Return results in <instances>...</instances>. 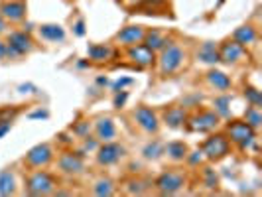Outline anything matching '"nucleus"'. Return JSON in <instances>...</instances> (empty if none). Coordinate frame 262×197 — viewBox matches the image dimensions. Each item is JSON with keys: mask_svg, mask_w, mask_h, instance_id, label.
<instances>
[{"mask_svg": "<svg viewBox=\"0 0 262 197\" xmlns=\"http://www.w3.org/2000/svg\"><path fill=\"white\" fill-rule=\"evenodd\" d=\"M128 57L138 67H150L154 65V61H156V52H152L144 43H136V46L128 48Z\"/></svg>", "mask_w": 262, "mask_h": 197, "instance_id": "14", "label": "nucleus"}, {"mask_svg": "<svg viewBox=\"0 0 262 197\" xmlns=\"http://www.w3.org/2000/svg\"><path fill=\"white\" fill-rule=\"evenodd\" d=\"M134 83V79H130V77H120V79H117L115 83H113V89L115 91H122L124 87H128V85H132Z\"/></svg>", "mask_w": 262, "mask_h": 197, "instance_id": "36", "label": "nucleus"}, {"mask_svg": "<svg viewBox=\"0 0 262 197\" xmlns=\"http://www.w3.org/2000/svg\"><path fill=\"white\" fill-rule=\"evenodd\" d=\"M55 191V178L50 171L38 170L30 173L26 180L28 195H52Z\"/></svg>", "mask_w": 262, "mask_h": 197, "instance_id": "4", "label": "nucleus"}, {"mask_svg": "<svg viewBox=\"0 0 262 197\" xmlns=\"http://www.w3.org/2000/svg\"><path fill=\"white\" fill-rule=\"evenodd\" d=\"M245 97H247L249 105H254V106L262 105V95L256 87H247V89H245Z\"/></svg>", "mask_w": 262, "mask_h": 197, "instance_id": "32", "label": "nucleus"}, {"mask_svg": "<svg viewBox=\"0 0 262 197\" xmlns=\"http://www.w3.org/2000/svg\"><path fill=\"white\" fill-rule=\"evenodd\" d=\"M18 89H20V93H34L36 91V87H34V85H30V83H28V85H20Z\"/></svg>", "mask_w": 262, "mask_h": 197, "instance_id": "42", "label": "nucleus"}, {"mask_svg": "<svg viewBox=\"0 0 262 197\" xmlns=\"http://www.w3.org/2000/svg\"><path fill=\"white\" fill-rule=\"evenodd\" d=\"M113 53H115V50H113L111 46H106V43H91V46L87 48V55H89V59L97 61V63L108 61V59L113 57Z\"/></svg>", "mask_w": 262, "mask_h": 197, "instance_id": "21", "label": "nucleus"}, {"mask_svg": "<svg viewBox=\"0 0 262 197\" xmlns=\"http://www.w3.org/2000/svg\"><path fill=\"white\" fill-rule=\"evenodd\" d=\"M185 122H187V128L191 132H211L217 128L219 117L215 111H199L191 118H187Z\"/></svg>", "mask_w": 262, "mask_h": 197, "instance_id": "7", "label": "nucleus"}, {"mask_svg": "<svg viewBox=\"0 0 262 197\" xmlns=\"http://www.w3.org/2000/svg\"><path fill=\"white\" fill-rule=\"evenodd\" d=\"M0 59H16V55L6 41H0Z\"/></svg>", "mask_w": 262, "mask_h": 197, "instance_id": "35", "label": "nucleus"}, {"mask_svg": "<svg viewBox=\"0 0 262 197\" xmlns=\"http://www.w3.org/2000/svg\"><path fill=\"white\" fill-rule=\"evenodd\" d=\"M132 117H134V122H136L144 132H148V134H156V132L160 130V118H158V115L150 106L140 105L134 111Z\"/></svg>", "mask_w": 262, "mask_h": 197, "instance_id": "10", "label": "nucleus"}, {"mask_svg": "<svg viewBox=\"0 0 262 197\" xmlns=\"http://www.w3.org/2000/svg\"><path fill=\"white\" fill-rule=\"evenodd\" d=\"M197 59L205 65H215L219 63V48L215 41H203L197 50Z\"/></svg>", "mask_w": 262, "mask_h": 197, "instance_id": "17", "label": "nucleus"}, {"mask_svg": "<svg viewBox=\"0 0 262 197\" xmlns=\"http://www.w3.org/2000/svg\"><path fill=\"white\" fill-rule=\"evenodd\" d=\"M142 43L148 46L152 52H160L166 43H168V38L160 32V30H150V32H146L144 34V39H142Z\"/></svg>", "mask_w": 262, "mask_h": 197, "instance_id": "24", "label": "nucleus"}, {"mask_svg": "<svg viewBox=\"0 0 262 197\" xmlns=\"http://www.w3.org/2000/svg\"><path fill=\"white\" fill-rule=\"evenodd\" d=\"M187 120V113H185L184 106H170L164 111V122L170 126V128H182Z\"/></svg>", "mask_w": 262, "mask_h": 197, "instance_id": "18", "label": "nucleus"}, {"mask_svg": "<svg viewBox=\"0 0 262 197\" xmlns=\"http://www.w3.org/2000/svg\"><path fill=\"white\" fill-rule=\"evenodd\" d=\"M187 144L182 140H171L168 144H164V154L170 158L171 162H184L187 156Z\"/></svg>", "mask_w": 262, "mask_h": 197, "instance_id": "20", "label": "nucleus"}, {"mask_svg": "<svg viewBox=\"0 0 262 197\" xmlns=\"http://www.w3.org/2000/svg\"><path fill=\"white\" fill-rule=\"evenodd\" d=\"M203 184L207 185L209 189H217L219 187V176L215 173V170H211V168L203 170Z\"/></svg>", "mask_w": 262, "mask_h": 197, "instance_id": "31", "label": "nucleus"}, {"mask_svg": "<svg viewBox=\"0 0 262 197\" xmlns=\"http://www.w3.org/2000/svg\"><path fill=\"white\" fill-rule=\"evenodd\" d=\"M245 122H247L249 126H252L254 130H258L262 124L260 106H254V105L247 106V111H245Z\"/></svg>", "mask_w": 262, "mask_h": 197, "instance_id": "28", "label": "nucleus"}, {"mask_svg": "<svg viewBox=\"0 0 262 197\" xmlns=\"http://www.w3.org/2000/svg\"><path fill=\"white\" fill-rule=\"evenodd\" d=\"M10 130V120H0V138Z\"/></svg>", "mask_w": 262, "mask_h": 197, "instance_id": "40", "label": "nucleus"}, {"mask_svg": "<svg viewBox=\"0 0 262 197\" xmlns=\"http://www.w3.org/2000/svg\"><path fill=\"white\" fill-rule=\"evenodd\" d=\"M256 38H258V34H256L254 26H250V24H245V26L236 28L235 32H233V39H235L236 43H241L243 48L252 46V43L256 41Z\"/></svg>", "mask_w": 262, "mask_h": 197, "instance_id": "22", "label": "nucleus"}, {"mask_svg": "<svg viewBox=\"0 0 262 197\" xmlns=\"http://www.w3.org/2000/svg\"><path fill=\"white\" fill-rule=\"evenodd\" d=\"M245 57V48L236 43L235 39H227L219 48V61L225 65H236Z\"/></svg>", "mask_w": 262, "mask_h": 197, "instance_id": "12", "label": "nucleus"}, {"mask_svg": "<svg viewBox=\"0 0 262 197\" xmlns=\"http://www.w3.org/2000/svg\"><path fill=\"white\" fill-rule=\"evenodd\" d=\"M126 99H128V93L124 91V89H122V91H117V97H115V106H117V108H122L124 103H126Z\"/></svg>", "mask_w": 262, "mask_h": 197, "instance_id": "38", "label": "nucleus"}, {"mask_svg": "<svg viewBox=\"0 0 262 197\" xmlns=\"http://www.w3.org/2000/svg\"><path fill=\"white\" fill-rule=\"evenodd\" d=\"M48 111H36V113H30V118H48Z\"/></svg>", "mask_w": 262, "mask_h": 197, "instance_id": "41", "label": "nucleus"}, {"mask_svg": "<svg viewBox=\"0 0 262 197\" xmlns=\"http://www.w3.org/2000/svg\"><path fill=\"white\" fill-rule=\"evenodd\" d=\"M164 154V144L160 142V140H152V142H148L144 146V150H142V156L146 160H158V158Z\"/></svg>", "mask_w": 262, "mask_h": 197, "instance_id": "29", "label": "nucleus"}, {"mask_svg": "<svg viewBox=\"0 0 262 197\" xmlns=\"http://www.w3.org/2000/svg\"><path fill=\"white\" fill-rule=\"evenodd\" d=\"M148 187H150V185H148V182H144V180H130V182L126 184V191H128L130 195H142V193H146Z\"/></svg>", "mask_w": 262, "mask_h": 197, "instance_id": "30", "label": "nucleus"}, {"mask_svg": "<svg viewBox=\"0 0 262 197\" xmlns=\"http://www.w3.org/2000/svg\"><path fill=\"white\" fill-rule=\"evenodd\" d=\"M53 160V148L52 144H38L34 146L30 152L26 154V158H24V162H26L30 168H46L48 164H52Z\"/></svg>", "mask_w": 262, "mask_h": 197, "instance_id": "9", "label": "nucleus"}, {"mask_svg": "<svg viewBox=\"0 0 262 197\" xmlns=\"http://www.w3.org/2000/svg\"><path fill=\"white\" fill-rule=\"evenodd\" d=\"M97 83H99V85H108V79H106V77H99V79H97Z\"/></svg>", "mask_w": 262, "mask_h": 197, "instance_id": "44", "label": "nucleus"}, {"mask_svg": "<svg viewBox=\"0 0 262 197\" xmlns=\"http://www.w3.org/2000/svg\"><path fill=\"white\" fill-rule=\"evenodd\" d=\"M231 150V140L225 136V134H213L209 136L203 146H201V152L203 156L211 160V162H217V160H223Z\"/></svg>", "mask_w": 262, "mask_h": 197, "instance_id": "5", "label": "nucleus"}, {"mask_svg": "<svg viewBox=\"0 0 262 197\" xmlns=\"http://www.w3.org/2000/svg\"><path fill=\"white\" fill-rule=\"evenodd\" d=\"M95 136L99 142H113L117 138V126L111 117H99L95 120Z\"/></svg>", "mask_w": 262, "mask_h": 197, "instance_id": "15", "label": "nucleus"}, {"mask_svg": "<svg viewBox=\"0 0 262 197\" xmlns=\"http://www.w3.org/2000/svg\"><path fill=\"white\" fill-rule=\"evenodd\" d=\"M6 43L10 46V50L14 52L16 57H22V55H28V53L34 50V41L30 38L26 30H16V32H10L8 38H6Z\"/></svg>", "mask_w": 262, "mask_h": 197, "instance_id": "11", "label": "nucleus"}, {"mask_svg": "<svg viewBox=\"0 0 262 197\" xmlns=\"http://www.w3.org/2000/svg\"><path fill=\"white\" fill-rule=\"evenodd\" d=\"M203 158H205L203 156V152H201V150H197V152H193V154H189V152H187L185 160H187L191 166H197V164H201V160H203Z\"/></svg>", "mask_w": 262, "mask_h": 197, "instance_id": "37", "label": "nucleus"}, {"mask_svg": "<svg viewBox=\"0 0 262 197\" xmlns=\"http://www.w3.org/2000/svg\"><path fill=\"white\" fill-rule=\"evenodd\" d=\"M144 34H146V30L142 26H126V28H122L117 36H115V41L120 43V46L130 48V46H136V43H142Z\"/></svg>", "mask_w": 262, "mask_h": 197, "instance_id": "16", "label": "nucleus"}, {"mask_svg": "<svg viewBox=\"0 0 262 197\" xmlns=\"http://www.w3.org/2000/svg\"><path fill=\"white\" fill-rule=\"evenodd\" d=\"M154 185H156V189L162 195H176L185 187V173L182 170H178V168L162 171L156 178Z\"/></svg>", "mask_w": 262, "mask_h": 197, "instance_id": "3", "label": "nucleus"}, {"mask_svg": "<svg viewBox=\"0 0 262 197\" xmlns=\"http://www.w3.org/2000/svg\"><path fill=\"white\" fill-rule=\"evenodd\" d=\"M39 36L46 39V41H63L66 39V30L59 24H41L39 26Z\"/></svg>", "mask_w": 262, "mask_h": 197, "instance_id": "23", "label": "nucleus"}, {"mask_svg": "<svg viewBox=\"0 0 262 197\" xmlns=\"http://www.w3.org/2000/svg\"><path fill=\"white\" fill-rule=\"evenodd\" d=\"M26 2L24 0H6L0 4V14L6 22H22L26 18Z\"/></svg>", "mask_w": 262, "mask_h": 197, "instance_id": "13", "label": "nucleus"}, {"mask_svg": "<svg viewBox=\"0 0 262 197\" xmlns=\"http://www.w3.org/2000/svg\"><path fill=\"white\" fill-rule=\"evenodd\" d=\"M160 73L162 75H171L176 71H180L185 61V50L178 41H168L162 50H160Z\"/></svg>", "mask_w": 262, "mask_h": 197, "instance_id": "1", "label": "nucleus"}, {"mask_svg": "<svg viewBox=\"0 0 262 197\" xmlns=\"http://www.w3.org/2000/svg\"><path fill=\"white\" fill-rule=\"evenodd\" d=\"M14 185H16V180H14V173L10 170H2L0 171V195H12L14 193Z\"/></svg>", "mask_w": 262, "mask_h": 197, "instance_id": "27", "label": "nucleus"}, {"mask_svg": "<svg viewBox=\"0 0 262 197\" xmlns=\"http://www.w3.org/2000/svg\"><path fill=\"white\" fill-rule=\"evenodd\" d=\"M227 138L241 150H249L256 142V132L245 120H231L227 124Z\"/></svg>", "mask_w": 262, "mask_h": 197, "instance_id": "2", "label": "nucleus"}, {"mask_svg": "<svg viewBox=\"0 0 262 197\" xmlns=\"http://www.w3.org/2000/svg\"><path fill=\"white\" fill-rule=\"evenodd\" d=\"M71 130H73V134L79 136V138H85V136H89V132H91V122H89V120H81V122L71 126Z\"/></svg>", "mask_w": 262, "mask_h": 197, "instance_id": "33", "label": "nucleus"}, {"mask_svg": "<svg viewBox=\"0 0 262 197\" xmlns=\"http://www.w3.org/2000/svg\"><path fill=\"white\" fill-rule=\"evenodd\" d=\"M97 148H99V140L97 138H91V136H85L83 138V154L85 152H97Z\"/></svg>", "mask_w": 262, "mask_h": 197, "instance_id": "34", "label": "nucleus"}, {"mask_svg": "<svg viewBox=\"0 0 262 197\" xmlns=\"http://www.w3.org/2000/svg\"><path fill=\"white\" fill-rule=\"evenodd\" d=\"M73 34H75L77 38H83V36H85V22H83V20H77V22H75Z\"/></svg>", "mask_w": 262, "mask_h": 197, "instance_id": "39", "label": "nucleus"}, {"mask_svg": "<svg viewBox=\"0 0 262 197\" xmlns=\"http://www.w3.org/2000/svg\"><path fill=\"white\" fill-rule=\"evenodd\" d=\"M213 111L217 113V117L219 118L231 117V97H229V95L215 97V101H213Z\"/></svg>", "mask_w": 262, "mask_h": 197, "instance_id": "26", "label": "nucleus"}, {"mask_svg": "<svg viewBox=\"0 0 262 197\" xmlns=\"http://www.w3.org/2000/svg\"><path fill=\"white\" fill-rule=\"evenodd\" d=\"M207 83L215 91H229L231 89V77L225 73V71H219V69H211L207 73Z\"/></svg>", "mask_w": 262, "mask_h": 197, "instance_id": "19", "label": "nucleus"}, {"mask_svg": "<svg viewBox=\"0 0 262 197\" xmlns=\"http://www.w3.org/2000/svg\"><path fill=\"white\" fill-rule=\"evenodd\" d=\"M57 166L66 176H81L85 171V156L83 152H63L57 160Z\"/></svg>", "mask_w": 262, "mask_h": 197, "instance_id": "8", "label": "nucleus"}, {"mask_svg": "<svg viewBox=\"0 0 262 197\" xmlns=\"http://www.w3.org/2000/svg\"><path fill=\"white\" fill-rule=\"evenodd\" d=\"M2 32H6V20L2 18V14H0V34Z\"/></svg>", "mask_w": 262, "mask_h": 197, "instance_id": "43", "label": "nucleus"}, {"mask_svg": "<svg viewBox=\"0 0 262 197\" xmlns=\"http://www.w3.org/2000/svg\"><path fill=\"white\" fill-rule=\"evenodd\" d=\"M93 193L99 197H111L115 195V182L111 178H99L93 184Z\"/></svg>", "mask_w": 262, "mask_h": 197, "instance_id": "25", "label": "nucleus"}, {"mask_svg": "<svg viewBox=\"0 0 262 197\" xmlns=\"http://www.w3.org/2000/svg\"><path fill=\"white\" fill-rule=\"evenodd\" d=\"M126 154V148L122 144H118V142H103V146H99L97 148V164L99 166H115L117 162H120L122 158Z\"/></svg>", "mask_w": 262, "mask_h": 197, "instance_id": "6", "label": "nucleus"}]
</instances>
